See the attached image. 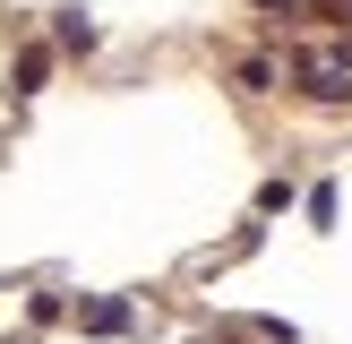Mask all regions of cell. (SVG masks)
I'll return each instance as SVG.
<instances>
[{
	"label": "cell",
	"instance_id": "6da1fadb",
	"mask_svg": "<svg viewBox=\"0 0 352 344\" xmlns=\"http://www.w3.org/2000/svg\"><path fill=\"white\" fill-rule=\"evenodd\" d=\"M301 78H309V86H301L309 103H352V61H336V52H318Z\"/></svg>",
	"mask_w": 352,
	"mask_h": 344
},
{
	"label": "cell",
	"instance_id": "7a4b0ae2",
	"mask_svg": "<svg viewBox=\"0 0 352 344\" xmlns=\"http://www.w3.org/2000/svg\"><path fill=\"white\" fill-rule=\"evenodd\" d=\"M52 43H60V52H78V61H86V52H95L103 34H95V17H86V9H60V17H52Z\"/></svg>",
	"mask_w": 352,
	"mask_h": 344
},
{
	"label": "cell",
	"instance_id": "3957f363",
	"mask_svg": "<svg viewBox=\"0 0 352 344\" xmlns=\"http://www.w3.org/2000/svg\"><path fill=\"white\" fill-rule=\"evenodd\" d=\"M78 327H86V336H129V327H138V310H129V301H95Z\"/></svg>",
	"mask_w": 352,
	"mask_h": 344
},
{
	"label": "cell",
	"instance_id": "5b68a950",
	"mask_svg": "<svg viewBox=\"0 0 352 344\" xmlns=\"http://www.w3.org/2000/svg\"><path fill=\"white\" fill-rule=\"evenodd\" d=\"M250 9H284V17H292V9H309V0H250Z\"/></svg>",
	"mask_w": 352,
	"mask_h": 344
},
{
	"label": "cell",
	"instance_id": "8992f818",
	"mask_svg": "<svg viewBox=\"0 0 352 344\" xmlns=\"http://www.w3.org/2000/svg\"><path fill=\"white\" fill-rule=\"evenodd\" d=\"M327 9H352V0H327Z\"/></svg>",
	"mask_w": 352,
	"mask_h": 344
},
{
	"label": "cell",
	"instance_id": "277c9868",
	"mask_svg": "<svg viewBox=\"0 0 352 344\" xmlns=\"http://www.w3.org/2000/svg\"><path fill=\"white\" fill-rule=\"evenodd\" d=\"M43 78H52V52L26 43V52H17V86H9V95H43Z\"/></svg>",
	"mask_w": 352,
	"mask_h": 344
}]
</instances>
